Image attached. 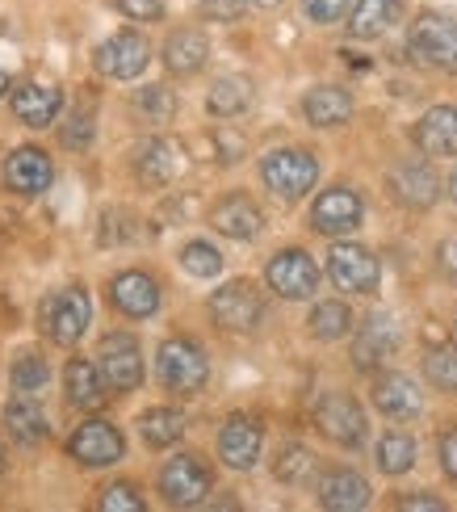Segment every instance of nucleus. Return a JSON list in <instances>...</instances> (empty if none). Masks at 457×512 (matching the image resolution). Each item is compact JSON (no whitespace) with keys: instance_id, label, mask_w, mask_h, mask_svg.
I'll return each instance as SVG.
<instances>
[{"instance_id":"obj_1","label":"nucleus","mask_w":457,"mask_h":512,"mask_svg":"<svg viewBox=\"0 0 457 512\" xmlns=\"http://www.w3.org/2000/svg\"><path fill=\"white\" fill-rule=\"evenodd\" d=\"M156 374H160L164 391L198 395L206 387V378H210V361L189 336H168L160 345V353H156Z\"/></svg>"},{"instance_id":"obj_2","label":"nucleus","mask_w":457,"mask_h":512,"mask_svg":"<svg viewBox=\"0 0 457 512\" xmlns=\"http://www.w3.org/2000/svg\"><path fill=\"white\" fill-rule=\"evenodd\" d=\"M407 51L424 68L457 76V21L441 13H420L407 30Z\"/></svg>"},{"instance_id":"obj_3","label":"nucleus","mask_w":457,"mask_h":512,"mask_svg":"<svg viewBox=\"0 0 457 512\" xmlns=\"http://www.w3.org/2000/svg\"><path fill=\"white\" fill-rule=\"evenodd\" d=\"M260 181H265L277 198L298 202L315 189L319 160L311 152H302V147H277V152H269L265 160H260Z\"/></svg>"},{"instance_id":"obj_4","label":"nucleus","mask_w":457,"mask_h":512,"mask_svg":"<svg viewBox=\"0 0 457 512\" xmlns=\"http://www.w3.org/2000/svg\"><path fill=\"white\" fill-rule=\"evenodd\" d=\"M210 466L198 458V454H177V458H168L160 466V475H156V487H160V496L172 504V508H193V504H202L210 496Z\"/></svg>"},{"instance_id":"obj_5","label":"nucleus","mask_w":457,"mask_h":512,"mask_svg":"<svg viewBox=\"0 0 457 512\" xmlns=\"http://www.w3.org/2000/svg\"><path fill=\"white\" fill-rule=\"evenodd\" d=\"M265 282H269L273 294L290 298V303H302V298H311V294L319 290V265H315L311 252H302V248H281V252L269 256Z\"/></svg>"},{"instance_id":"obj_6","label":"nucleus","mask_w":457,"mask_h":512,"mask_svg":"<svg viewBox=\"0 0 457 512\" xmlns=\"http://www.w3.org/2000/svg\"><path fill=\"white\" fill-rule=\"evenodd\" d=\"M328 277L340 294H374L382 282V265H378V256L361 244H332Z\"/></svg>"},{"instance_id":"obj_7","label":"nucleus","mask_w":457,"mask_h":512,"mask_svg":"<svg viewBox=\"0 0 457 512\" xmlns=\"http://www.w3.org/2000/svg\"><path fill=\"white\" fill-rule=\"evenodd\" d=\"M260 315H265V298H260V290L252 282H244V277L210 294V319L223 332H252L260 324Z\"/></svg>"},{"instance_id":"obj_8","label":"nucleus","mask_w":457,"mask_h":512,"mask_svg":"<svg viewBox=\"0 0 457 512\" xmlns=\"http://www.w3.org/2000/svg\"><path fill=\"white\" fill-rule=\"evenodd\" d=\"M97 366L110 391H135L143 382V349L130 332H110L97 349Z\"/></svg>"},{"instance_id":"obj_9","label":"nucleus","mask_w":457,"mask_h":512,"mask_svg":"<svg viewBox=\"0 0 457 512\" xmlns=\"http://www.w3.org/2000/svg\"><path fill=\"white\" fill-rule=\"evenodd\" d=\"M315 424H319L323 437L344 445V450H357V445L365 441V412H361V403L353 395H344V391H328L319 399Z\"/></svg>"},{"instance_id":"obj_10","label":"nucleus","mask_w":457,"mask_h":512,"mask_svg":"<svg viewBox=\"0 0 457 512\" xmlns=\"http://www.w3.org/2000/svg\"><path fill=\"white\" fill-rule=\"evenodd\" d=\"M365 219V206H361V194L348 185H332L323 189V194L315 198L311 206V227L319 231V236H348V231H357Z\"/></svg>"},{"instance_id":"obj_11","label":"nucleus","mask_w":457,"mask_h":512,"mask_svg":"<svg viewBox=\"0 0 457 512\" xmlns=\"http://www.w3.org/2000/svg\"><path fill=\"white\" fill-rule=\"evenodd\" d=\"M151 63V42L135 30H122L114 38H105L97 47V72L114 76V80H135Z\"/></svg>"},{"instance_id":"obj_12","label":"nucleus","mask_w":457,"mask_h":512,"mask_svg":"<svg viewBox=\"0 0 457 512\" xmlns=\"http://www.w3.org/2000/svg\"><path fill=\"white\" fill-rule=\"evenodd\" d=\"M68 454L80 466H114L126 454V441H122V433L114 429L110 420H84L80 429L72 433V441H68Z\"/></svg>"},{"instance_id":"obj_13","label":"nucleus","mask_w":457,"mask_h":512,"mask_svg":"<svg viewBox=\"0 0 457 512\" xmlns=\"http://www.w3.org/2000/svg\"><path fill=\"white\" fill-rule=\"evenodd\" d=\"M89 319H93V303H89V294H84L80 286L72 290H59L51 303H47V332L55 345H76V340L89 332Z\"/></svg>"},{"instance_id":"obj_14","label":"nucleus","mask_w":457,"mask_h":512,"mask_svg":"<svg viewBox=\"0 0 457 512\" xmlns=\"http://www.w3.org/2000/svg\"><path fill=\"white\" fill-rule=\"evenodd\" d=\"M110 303L126 319H151L160 311V282L143 269H122L110 282Z\"/></svg>"},{"instance_id":"obj_15","label":"nucleus","mask_w":457,"mask_h":512,"mask_svg":"<svg viewBox=\"0 0 457 512\" xmlns=\"http://www.w3.org/2000/svg\"><path fill=\"white\" fill-rule=\"evenodd\" d=\"M260 450H265V433L252 416H231L219 429V458L231 471H252L260 462Z\"/></svg>"},{"instance_id":"obj_16","label":"nucleus","mask_w":457,"mask_h":512,"mask_svg":"<svg viewBox=\"0 0 457 512\" xmlns=\"http://www.w3.org/2000/svg\"><path fill=\"white\" fill-rule=\"evenodd\" d=\"M51 177H55V164L42 147H13L9 160H5V185L13 194H26V198L47 194Z\"/></svg>"},{"instance_id":"obj_17","label":"nucleus","mask_w":457,"mask_h":512,"mask_svg":"<svg viewBox=\"0 0 457 512\" xmlns=\"http://www.w3.org/2000/svg\"><path fill=\"white\" fill-rule=\"evenodd\" d=\"M210 227L223 231L227 240H256L260 227H265V215H260V206L248 194L231 189L227 198H219L210 206Z\"/></svg>"},{"instance_id":"obj_18","label":"nucleus","mask_w":457,"mask_h":512,"mask_svg":"<svg viewBox=\"0 0 457 512\" xmlns=\"http://www.w3.org/2000/svg\"><path fill=\"white\" fill-rule=\"evenodd\" d=\"M390 194L411 210H428L441 194V181L424 160H403V164L390 168Z\"/></svg>"},{"instance_id":"obj_19","label":"nucleus","mask_w":457,"mask_h":512,"mask_svg":"<svg viewBox=\"0 0 457 512\" xmlns=\"http://www.w3.org/2000/svg\"><path fill=\"white\" fill-rule=\"evenodd\" d=\"M374 408L390 420H411L424 412V395L407 374H382L374 382Z\"/></svg>"},{"instance_id":"obj_20","label":"nucleus","mask_w":457,"mask_h":512,"mask_svg":"<svg viewBox=\"0 0 457 512\" xmlns=\"http://www.w3.org/2000/svg\"><path fill=\"white\" fill-rule=\"evenodd\" d=\"M206 59H210V38L202 30H172L168 42H164V68L172 76H193V72H202L206 68Z\"/></svg>"},{"instance_id":"obj_21","label":"nucleus","mask_w":457,"mask_h":512,"mask_svg":"<svg viewBox=\"0 0 457 512\" xmlns=\"http://www.w3.org/2000/svg\"><path fill=\"white\" fill-rule=\"evenodd\" d=\"M416 143L424 156H457V105H432L416 122Z\"/></svg>"},{"instance_id":"obj_22","label":"nucleus","mask_w":457,"mask_h":512,"mask_svg":"<svg viewBox=\"0 0 457 512\" xmlns=\"http://www.w3.org/2000/svg\"><path fill=\"white\" fill-rule=\"evenodd\" d=\"M302 118L319 131H332V126L353 118V97H348L340 84H315V89L302 97Z\"/></svg>"},{"instance_id":"obj_23","label":"nucleus","mask_w":457,"mask_h":512,"mask_svg":"<svg viewBox=\"0 0 457 512\" xmlns=\"http://www.w3.org/2000/svg\"><path fill=\"white\" fill-rule=\"evenodd\" d=\"M369 483L357 475V471H348V466H340V471H328L319 483V504L323 508H332V512H361L369 504Z\"/></svg>"},{"instance_id":"obj_24","label":"nucleus","mask_w":457,"mask_h":512,"mask_svg":"<svg viewBox=\"0 0 457 512\" xmlns=\"http://www.w3.org/2000/svg\"><path fill=\"white\" fill-rule=\"evenodd\" d=\"M63 391H68V403L72 408H84L93 412L105 403V378H101V366L89 357H72L68 370H63Z\"/></svg>"},{"instance_id":"obj_25","label":"nucleus","mask_w":457,"mask_h":512,"mask_svg":"<svg viewBox=\"0 0 457 512\" xmlns=\"http://www.w3.org/2000/svg\"><path fill=\"white\" fill-rule=\"evenodd\" d=\"M59 89H51V84H21V89L13 93V114L21 126H34V131H42V126H51L59 118Z\"/></svg>"},{"instance_id":"obj_26","label":"nucleus","mask_w":457,"mask_h":512,"mask_svg":"<svg viewBox=\"0 0 457 512\" xmlns=\"http://www.w3.org/2000/svg\"><path fill=\"white\" fill-rule=\"evenodd\" d=\"M399 21H403V0H357V9L348 13V34L369 42V38H382Z\"/></svg>"},{"instance_id":"obj_27","label":"nucleus","mask_w":457,"mask_h":512,"mask_svg":"<svg viewBox=\"0 0 457 512\" xmlns=\"http://www.w3.org/2000/svg\"><path fill=\"white\" fill-rule=\"evenodd\" d=\"M135 173L143 185H168L181 173V152L168 139H147L135 152Z\"/></svg>"},{"instance_id":"obj_28","label":"nucleus","mask_w":457,"mask_h":512,"mask_svg":"<svg viewBox=\"0 0 457 512\" xmlns=\"http://www.w3.org/2000/svg\"><path fill=\"white\" fill-rule=\"evenodd\" d=\"M395 345H399L395 324H390L386 315H374V319L365 324V332L357 336V345H353V361H357L361 370H369V366H378L382 357L395 353Z\"/></svg>"},{"instance_id":"obj_29","label":"nucleus","mask_w":457,"mask_h":512,"mask_svg":"<svg viewBox=\"0 0 457 512\" xmlns=\"http://www.w3.org/2000/svg\"><path fill=\"white\" fill-rule=\"evenodd\" d=\"M5 424H9V433L21 441V445H38V441H47V416H42V408L30 399V395H21L5 408Z\"/></svg>"},{"instance_id":"obj_30","label":"nucleus","mask_w":457,"mask_h":512,"mask_svg":"<svg viewBox=\"0 0 457 512\" xmlns=\"http://www.w3.org/2000/svg\"><path fill=\"white\" fill-rule=\"evenodd\" d=\"M139 437L151 445V450H168L185 437V416L177 408H147L139 416Z\"/></svg>"},{"instance_id":"obj_31","label":"nucleus","mask_w":457,"mask_h":512,"mask_svg":"<svg viewBox=\"0 0 457 512\" xmlns=\"http://www.w3.org/2000/svg\"><path fill=\"white\" fill-rule=\"evenodd\" d=\"M252 105V84L248 80H239V76H223V80H214L210 84V93H206V110L214 118H239Z\"/></svg>"},{"instance_id":"obj_32","label":"nucleus","mask_w":457,"mask_h":512,"mask_svg":"<svg viewBox=\"0 0 457 512\" xmlns=\"http://www.w3.org/2000/svg\"><path fill=\"white\" fill-rule=\"evenodd\" d=\"M420 450H416V437L411 433H399V429H390L382 433L378 441V471L382 475H407L411 466H416Z\"/></svg>"},{"instance_id":"obj_33","label":"nucleus","mask_w":457,"mask_h":512,"mask_svg":"<svg viewBox=\"0 0 457 512\" xmlns=\"http://www.w3.org/2000/svg\"><path fill=\"white\" fill-rule=\"evenodd\" d=\"M311 332L319 340H340L353 332V311H348V303H340V298H328V303H315L311 311Z\"/></svg>"},{"instance_id":"obj_34","label":"nucleus","mask_w":457,"mask_h":512,"mask_svg":"<svg viewBox=\"0 0 457 512\" xmlns=\"http://www.w3.org/2000/svg\"><path fill=\"white\" fill-rule=\"evenodd\" d=\"M47 378H51V366H47V357H42V353H21L17 357V366H13V391L34 395V391L47 387Z\"/></svg>"},{"instance_id":"obj_35","label":"nucleus","mask_w":457,"mask_h":512,"mask_svg":"<svg viewBox=\"0 0 457 512\" xmlns=\"http://www.w3.org/2000/svg\"><path fill=\"white\" fill-rule=\"evenodd\" d=\"M181 265L193 277H219L223 273V252L214 244H206V240H193V244L181 248Z\"/></svg>"},{"instance_id":"obj_36","label":"nucleus","mask_w":457,"mask_h":512,"mask_svg":"<svg viewBox=\"0 0 457 512\" xmlns=\"http://www.w3.org/2000/svg\"><path fill=\"white\" fill-rule=\"evenodd\" d=\"M311 471H315V454L307 450V445H286V450L277 454V462H273V475L281 483H302Z\"/></svg>"},{"instance_id":"obj_37","label":"nucleus","mask_w":457,"mask_h":512,"mask_svg":"<svg viewBox=\"0 0 457 512\" xmlns=\"http://www.w3.org/2000/svg\"><path fill=\"white\" fill-rule=\"evenodd\" d=\"M424 374H428V382L432 387H441V391H449V395H457V349H428V357H424Z\"/></svg>"},{"instance_id":"obj_38","label":"nucleus","mask_w":457,"mask_h":512,"mask_svg":"<svg viewBox=\"0 0 457 512\" xmlns=\"http://www.w3.org/2000/svg\"><path fill=\"white\" fill-rule=\"evenodd\" d=\"M97 508L101 512H143V496L135 483H110L97 496Z\"/></svg>"},{"instance_id":"obj_39","label":"nucleus","mask_w":457,"mask_h":512,"mask_svg":"<svg viewBox=\"0 0 457 512\" xmlns=\"http://www.w3.org/2000/svg\"><path fill=\"white\" fill-rule=\"evenodd\" d=\"M298 5H302V17L315 21V26H336V21L348 17L353 0H298Z\"/></svg>"},{"instance_id":"obj_40","label":"nucleus","mask_w":457,"mask_h":512,"mask_svg":"<svg viewBox=\"0 0 457 512\" xmlns=\"http://www.w3.org/2000/svg\"><path fill=\"white\" fill-rule=\"evenodd\" d=\"M139 110H147L151 118H172L177 114V97H172L164 84H147V89L139 93Z\"/></svg>"},{"instance_id":"obj_41","label":"nucleus","mask_w":457,"mask_h":512,"mask_svg":"<svg viewBox=\"0 0 457 512\" xmlns=\"http://www.w3.org/2000/svg\"><path fill=\"white\" fill-rule=\"evenodd\" d=\"M59 139H63V147H72V152H84V147L93 143V118L89 114H68Z\"/></svg>"},{"instance_id":"obj_42","label":"nucleus","mask_w":457,"mask_h":512,"mask_svg":"<svg viewBox=\"0 0 457 512\" xmlns=\"http://www.w3.org/2000/svg\"><path fill=\"white\" fill-rule=\"evenodd\" d=\"M118 13L130 17V21H160L164 17V5L160 0H114Z\"/></svg>"},{"instance_id":"obj_43","label":"nucleus","mask_w":457,"mask_h":512,"mask_svg":"<svg viewBox=\"0 0 457 512\" xmlns=\"http://www.w3.org/2000/svg\"><path fill=\"white\" fill-rule=\"evenodd\" d=\"M244 9H248V0H202V5H198V13L206 21H235Z\"/></svg>"},{"instance_id":"obj_44","label":"nucleus","mask_w":457,"mask_h":512,"mask_svg":"<svg viewBox=\"0 0 457 512\" xmlns=\"http://www.w3.org/2000/svg\"><path fill=\"white\" fill-rule=\"evenodd\" d=\"M441 466H445L449 479H457V424L441 437Z\"/></svg>"},{"instance_id":"obj_45","label":"nucleus","mask_w":457,"mask_h":512,"mask_svg":"<svg viewBox=\"0 0 457 512\" xmlns=\"http://www.w3.org/2000/svg\"><path fill=\"white\" fill-rule=\"evenodd\" d=\"M399 508H428V512H441L445 504H441L437 496H428V492H411V496L399 500Z\"/></svg>"},{"instance_id":"obj_46","label":"nucleus","mask_w":457,"mask_h":512,"mask_svg":"<svg viewBox=\"0 0 457 512\" xmlns=\"http://www.w3.org/2000/svg\"><path fill=\"white\" fill-rule=\"evenodd\" d=\"M248 5H252V9H277L281 0H248Z\"/></svg>"},{"instance_id":"obj_47","label":"nucleus","mask_w":457,"mask_h":512,"mask_svg":"<svg viewBox=\"0 0 457 512\" xmlns=\"http://www.w3.org/2000/svg\"><path fill=\"white\" fill-rule=\"evenodd\" d=\"M449 198H453V206H457V168L449 173Z\"/></svg>"},{"instance_id":"obj_48","label":"nucleus","mask_w":457,"mask_h":512,"mask_svg":"<svg viewBox=\"0 0 457 512\" xmlns=\"http://www.w3.org/2000/svg\"><path fill=\"white\" fill-rule=\"evenodd\" d=\"M5 93H9V76H5V72H0V97H5Z\"/></svg>"}]
</instances>
